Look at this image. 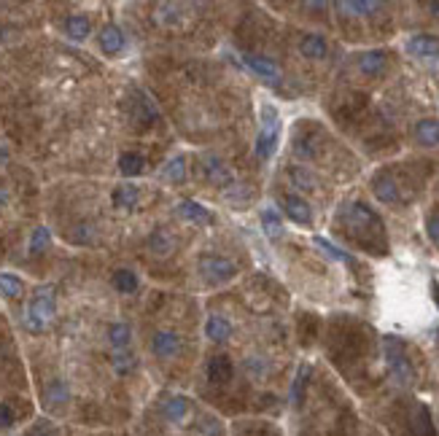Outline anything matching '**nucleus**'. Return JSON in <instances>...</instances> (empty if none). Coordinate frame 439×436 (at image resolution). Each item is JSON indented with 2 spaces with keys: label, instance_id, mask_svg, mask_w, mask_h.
I'll return each mask as SVG.
<instances>
[{
  "label": "nucleus",
  "instance_id": "1",
  "mask_svg": "<svg viewBox=\"0 0 439 436\" xmlns=\"http://www.w3.org/2000/svg\"><path fill=\"white\" fill-rule=\"evenodd\" d=\"M340 224V235L347 237L353 246H358L367 253L385 256L388 253V237H385V226L375 210L364 202H345L343 210L337 213Z\"/></svg>",
  "mask_w": 439,
  "mask_h": 436
},
{
  "label": "nucleus",
  "instance_id": "2",
  "mask_svg": "<svg viewBox=\"0 0 439 436\" xmlns=\"http://www.w3.org/2000/svg\"><path fill=\"white\" fill-rule=\"evenodd\" d=\"M57 315V305H54V291L49 285H41L30 299L28 310H25V326L28 331H43Z\"/></svg>",
  "mask_w": 439,
  "mask_h": 436
},
{
  "label": "nucleus",
  "instance_id": "3",
  "mask_svg": "<svg viewBox=\"0 0 439 436\" xmlns=\"http://www.w3.org/2000/svg\"><path fill=\"white\" fill-rule=\"evenodd\" d=\"M383 350H385V364H388V372L396 382H409L412 380V364L407 358V347L399 337L388 334L383 337Z\"/></svg>",
  "mask_w": 439,
  "mask_h": 436
},
{
  "label": "nucleus",
  "instance_id": "4",
  "mask_svg": "<svg viewBox=\"0 0 439 436\" xmlns=\"http://www.w3.org/2000/svg\"><path fill=\"white\" fill-rule=\"evenodd\" d=\"M261 116H264V122H261V132L256 138V156L259 159H270L275 154V146H278V111L264 105Z\"/></svg>",
  "mask_w": 439,
  "mask_h": 436
},
{
  "label": "nucleus",
  "instance_id": "5",
  "mask_svg": "<svg viewBox=\"0 0 439 436\" xmlns=\"http://www.w3.org/2000/svg\"><path fill=\"white\" fill-rule=\"evenodd\" d=\"M372 191L380 202L385 205H399L405 202V194H402V181L396 178L394 170H380L375 178H372Z\"/></svg>",
  "mask_w": 439,
  "mask_h": 436
},
{
  "label": "nucleus",
  "instance_id": "6",
  "mask_svg": "<svg viewBox=\"0 0 439 436\" xmlns=\"http://www.w3.org/2000/svg\"><path fill=\"white\" fill-rule=\"evenodd\" d=\"M200 272L202 278H208L211 283H224L232 281L237 275V264L224 259V256H202L200 259Z\"/></svg>",
  "mask_w": 439,
  "mask_h": 436
},
{
  "label": "nucleus",
  "instance_id": "7",
  "mask_svg": "<svg viewBox=\"0 0 439 436\" xmlns=\"http://www.w3.org/2000/svg\"><path fill=\"white\" fill-rule=\"evenodd\" d=\"M205 175H208V181L213 184V186H232L235 184V173H232V167L219 159V156H205Z\"/></svg>",
  "mask_w": 439,
  "mask_h": 436
},
{
  "label": "nucleus",
  "instance_id": "8",
  "mask_svg": "<svg viewBox=\"0 0 439 436\" xmlns=\"http://www.w3.org/2000/svg\"><path fill=\"white\" fill-rule=\"evenodd\" d=\"M281 205H283V213L291 218L294 224H310L313 221V213H310V205L299 197V194H283L281 197Z\"/></svg>",
  "mask_w": 439,
  "mask_h": 436
},
{
  "label": "nucleus",
  "instance_id": "9",
  "mask_svg": "<svg viewBox=\"0 0 439 436\" xmlns=\"http://www.w3.org/2000/svg\"><path fill=\"white\" fill-rule=\"evenodd\" d=\"M407 52L420 60H439V38L434 35H412L407 41Z\"/></svg>",
  "mask_w": 439,
  "mask_h": 436
},
{
  "label": "nucleus",
  "instance_id": "10",
  "mask_svg": "<svg viewBox=\"0 0 439 436\" xmlns=\"http://www.w3.org/2000/svg\"><path fill=\"white\" fill-rule=\"evenodd\" d=\"M151 350L157 358H173L181 350V337L175 331H157L151 340Z\"/></svg>",
  "mask_w": 439,
  "mask_h": 436
},
{
  "label": "nucleus",
  "instance_id": "11",
  "mask_svg": "<svg viewBox=\"0 0 439 436\" xmlns=\"http://www.w3.org/2000/svg\"><path fill=\"white\" fill-rule=\"evenodd\" d=\"M97 41H100V49L105 52V54H119L122 49H125V32L122 28H116V25H105L100 35H97Z\"/></svg>",
  "mask_w": 439,
  "mask_h": 436
},
{
  "label": "nucleus",
  "instance_id": "12",
  "mask_svg": "<svg viewBox=\"0 0 439 436\" xmlns=\"http://www.w3.org/2000/svg\"><path fill=\"white\" fill-rule=\"evenodd\" d=\"M232 374H235V367H232L229 356H213V358L208 361V380H211V382L224 385V382L232 380Z\"/></svg>",
  "mask_w": 439,
  "mask_h": 436
},
{
  "label": "nucleus",
  "instance_id": "13",
  "mask_svg": "<svg viewBox=\"0 0 439 436\" xmlns=\"http://www.w3.org/2000/svg\"><path fill=\"white\" fill-rule=\"evenodd\" d=\"M65 32L70 41H87L92 35V22L87 14H70L65 19Z\"/></svg>",
  "mask_w": 439,
  "mask_h": 436
},
{
  "label": "nucleus",
  "instance_id": "14",
  "mask_svg": "<svg viewBox=\"0 0 439 436\" xmlns=\"http://www.w3.org/2000/svg\"><path fill=\"white\" fill-rule=\"evenodd\" d=\"M246 65L251 67L253 73H259L261 78H267V81H281V67L272 63L270 57H259V54H248L246 57Z\"/></svg>",
  "mask_w": 439,
  "mask_h": 436
},
{
  "label": "nucleus",
  "instance_id": "15",
  "mask_svg": "<svg viewBox=\"0 0 439 436\" xmlns=\"http://www.w3.org/2000/svg\"><path fill=\"white\" fill-rule=\"evenodd\" d=\"M299 52H302V57H308V60H323L326 54H329V43L323 41V35H305L302 41H299Z\"/></svg>",
  "mask_w": 439,
  "mask_h": 436
},
{
  "label": "nucleus",
  "instance_id": "16",
  "mask_svg": "<svg viewBox=\"0 0 439 436\" xmlns=\"http://www.w3.org/2000/svg\"><path fill=\"white\" fill-rule=\"evenodd\" d=\"M385 65H388V54L385 52H364V54H358V70L364 73V76H380L383 70H385Z\"/></svg>",
  "mask_w": 439,
  "mask_h": 436
},
{
  "label": "nucleus",
  "instance_id": "17",
  "mask_svg": "<svg viewBox=\"0 0 439 436\" xmlns=\"http://www.w3.org/2000/svg\"><path fill=\"white\" fill-rule=\"evenodd\" d=\"M70 402V388L65 380H52L43 388V404L46 406H63Z\"/></svg>",
  "mask_w": 439,
  "mask_h": 436
},
{
  "label": "nucleus",
  "instance_id": "18",
  "mask_svg": "<svg viewBox=\"0 0 439 436\" xmlns=\"http://www.w3.org/2000/svg\"><path fill=\"white\" fill-rule=\"evenodd\" d=\"M111 199H114V208H119V210H129V208H135V205H138V199H140V188L132 186V184H122V186L114 188Z\"/></svg>",
  "mask_w": 439,
  "mask_h": 436
},
{
  "label": "nucleus",
  "instance_id": "19",
  "mask_svg": "<svg viewBox=\"0 0 439 436\" xmlns=\"http://www.w3.org/2000/svg\"><path fill=\"white\" fill-rule=\"evenodd\" d=\"M205 334L213 342H226L232 337V323L226 318H221V315H211L208 323H205Z\"/></svg>",
  "mask_w": 439,
  "mask_h": 436
},
{
  "label": "nucleus",
  "instance_id": "20",
  "mask_svg": "<svg viewBox=\"0 0 439 436\" xmlns=\"http://www.w3.org/2000/svg\"><path fill=\"white\" fill-rule=\"evenodd\" d=\"M178 216L186 218V221H194V224H211L213 216L208 213V208H202L200 202H194V199H184L181 205H178Z\"/></svg>",
  "mask_w": 439,
  "mask_h": 436
},
{
  "label": "nucleus",
  "instance_id": "21",
  "mask_svg": "<svg viewBox=\"0 0 439 436\" xmlns=\"http://www.w3.org/2000/svg\"><path fill=\"white\" fill-rule=\"evenodd\" d=\"M415 140L423 146H437L439 143V122L437 119H420L415 124Z\"/></svg>",
  "mask_w": 439,
  "mask_h": 436
},
{
  "label": "nucleus",
  "instance_id": "22",
  "mask_svg": "<svg viewBox=\"0 0 439 436\" xmlns=\"http://www.w3.org/2000/svg\"><path fill=\"white\" fill-rule=\"evenodd\" d=\"M143 167H146V159L138 154V151H125V154L119 156V173L127 175V178L140 175V173H143Z\"/></svg>",
  "mask_w": 439,
  "mask_h": 436
},
{
  "label": "nucleus",
  "instance_id": "23",
  "mask_svg": "<svg viewBox=\"0 0 439 436\" xmlns=\"http://www.w3.org/2000/svg\"><path fill=\"white\" fill-rule=\"evenodd\" d=\"M294 154L299 156V159H315V154H318V146H315V129L302 132V135L294 138Z\"/></svg>",
  "mask_w": 439,
  "mask_h": 436
},
{
  "label": "nucleus",
  "instance_id": "24",
  "mask_svg": "<svg viewBox=\"0 0 439 436\" xmlns=\"http://www.w3.org/2000/svg\"><path fill=\"white\" fill-rule=\"evenodd\" d=\"M132 340V329L129 323H111L108 326V342L114 345V350H127V345Z\"/></svg>",
  "mask_w": 439,
  "mask_h": 436
},
{
  "label": "nucleus",
  "instance_id": "25",
  "mask_svg": "<svg viewBox=\"0 0 439 436\" xmlns=\"http://www.w3.org/2000/svg\"><path fill=\"white\" fill-rule=\"evenodd\" d=\"M22 294H25V283L19 281L17 275H11V272H0V296L19 299Z\"/></svg>",
  "mask_w": 439,
  "mask_h": 436
},
{
  "label": "nucleus",
  "instance_id": "26",
  "mask_svg": "<svg viewBox=\"0 0 439 436\" xmlns=\"http://www.w3.org/2000/svg\"><path fill=\"white\" fill-rule=\"evenodd\" d=\"M189 412V399L186 396H173V399H167L164 402V417L167 420H173V423H178V420H184Z\"/></svg>",
  "mask_w": 439,
  "mask_h": 436
},
{
  "label": "nucleus",
  "instance_id": "27",
  "mask_svg": "<svg viewBox=\"0 0 439 436\" xmlns=\"http://www.w3.org/2000/svg\"><path fill=\"white\" fill-rule=\"evenodd\" d=\"M173 246H175V243H173V237H170L164 229H154L151 237H149V248L154 250L157 256H170V253H173Z\"/></svg>",
  "mask_w": 439,
  "mask_h": 436
},
{
  "label": "nucleus",
  "instance_id": "28",
  "mask_svg": "<svg viewBox=\"0 0 439 436\" xmlns=\"http://www.w3.org/2000/svg\"><path fill=\"white\" fill-rule=\"evenodd\" d=\"M337 8H340V11H347L350 17H367V14H372V11H380L383 6H380V3H372V0H370V3H364V0H358V3H356V0H343V3H337Z\"/></svg>",
  "mask_w": 439,
  "mask_h": 436
},
{
  "label": "nucleus",
  "instance_id": "29",
  "mask_svg": "<svg viewBox=\"0 0 439 436\" xmlns=\"http://www.w3.org/2000/svg\"><path fill=\"white\" fill-rule=\"evenodd\" d=\"M111 283H114V288H116L119 294H135V291H138V275L129 272V270H116Z\"/></svg>",
  "mask_w": 439,
  "mask_h": 436
},
{
  "label": "nucleus",
  "instance_id": "30",
  "mask_svg": "<svg viewBox=\"0 0 439 436\" xmlns=\"http://www.w3.org/2000/svg\"><path fill=\"white\" fill-rule=\"evenodd\" d=\"M261 226H264L267 237H281L283 235V221L275 208H264L261 210Z\"/></svg>",
  "mask_w": 439,
  "mask_h": 436
},
{
  "label": "nucleus",
  "instance_id": "31",
  "mask_svg": "<svg viewBox=\"0 0 439 436\" xmlns=\"http://www.w3.org/2000/svg\"><path fill=\"white\" fill-rule=\"evenodd\" d=\"M308 382H310V367H299L297 380H294V385H291V402H294V404H302V402H305Z\"/></svg>",
  "mask_w": 439,
  "mask_h": 436
},
{
  "label": "nucleus",
  "instance_id": "32",
  "mask_svg": "<svg viewBox=\"0 0 439 436\" xmlns=\"http://www.w3.org/2000/svg\"><path fill=\"white\" fill-rule=\"evenodd\" d=\"M313 243L321 250H323L329 259H334V261H343V264H353V256H350V253H345V250H340L337 246H332L329 240H323V237H313Z\"/></svg>",
  "mask_w": 439,
  "mask_h": 436
},
{
  "label": "nucleus",
  "instance_id": "33",
  "mask_svg": "<svg viewBox=\"0 0 439 436\" xmlns=\"http://www.w3.org/2000/svg\"><path fill=\"white\" fill-rule=\"evenodd\" d=\"M288 178H291L294 186L302 188V191H313L315 188V178L305 167H291V170H288Z\"/></svg>",
  "mask_w": 439,
  "mask_h": 436
},
{
  "label": "nucleus",
  "instance_id": "34",
  "mask_svg": "<svg viewBox=\"0 0 439 436\" xmlns=\"http://www.w3.org/2000/svg\"><path fill=\"white\" fill-rule=\"evenodd\" d=\"M162 175H164L167 181H184V178H186V162H184L181 156L170 159V162L162 167Z\"/></svg>",
  "mask_w": 439,
  "mask_h": 436
},
{
  "label": "nucleus",
  "instance_id": "35",
  "mask_svg": "<svg viewBox=\"0 0 439 436\" xmlns=\"http://www.w3.org/2000/svg\"><path fill=\"white\" fill-rule=\"evenodd\" d=\"M49 246H52V232H49L46 226L32 229V235H30V250L32 253H43V250H49Z\"/></svg>",
  "mask_w": 439,
  "mask_h": 436
},
{
  "label": "nucleus",
  "instance_id": "36",
  "mask_svg": "<svg viewBox=\"0 0 439 436\" xmlns=\"http://www.w3.org/2000/svg\"><path fill=\"white\" fill-rule=\"evenodd\" d=\"M111 367H114V372L116 374H127L135 369V356L132 353H127V350H116L114 353V358H111Z\"/></svg>",
  "mask_w": 439,
  "mask_h": 436
},
{
  "label": "nucleus",
  "instance_id": "37",
  "mask_svg": "<svg viewBox=\"0 0 439 436\" xmlns=\"http://www.w3.org/2000/svg\"><path fill=\"white\" fill-rule=\"evenodd\" d=\"M92 237H94V226H89V224H78L76 229H73V235H70V240L73 243H92Z\"/></svg>",
  "mask_w": 439,
  "mask_h": 436
},
{
  "label": "nucleus",
  "instance_id": "38",
  "mask_svg": "<svg viewBox=\"0 0 439 436\" xmlns=\"http://www.w3.org/2000/svg\"><path fill=\"white\" fill-rule=\"evenodd\" d=\"M14 409L8 404H0V431H8L11 426H14Z\"/></svg>",
  "mask_w": 439,
  "mask_h": 436
},
{
  "label": "nucleus",
  "instance_id": "39",
  "mask_svg": "<svg viewBox=\"0 0 439 436\" xmlns=\"http://www.w3.org/2000/svg\"><path fill=\"white\" fill-rule=\"evenodd\" d=\"M426 232H429L431 243H434V246H439V213H434V216L426 221Z\"/></svg>",
  "mask_w": 439,
  "mask_h": 436
},
{
  "label": "nucleus",
  "instance_id": "40",
  "mask_svg": "<svg viewBox=\"0 0 439 436\" xmlns=\"http://www.w3.org/2000/svg\"><path fill=\"white\" fill-rule=\"evenodd\" d=\"M25 436H54V434H52V428H49L46 423H38V426H32Z\"/></svg>",
  "mask_w": 439,
  "mask_h": 436
},
{
  "label": "nucleus",
  "instance_id": "41",
  "mask_svg": "<svg viewBox=\"0 0 439 436\" xmlns=\"http://www.w3.org/2000/svg\"><path fill=\"white\" fill-rule=\"evenodd\" d=\"M246 369H248V372H253V374H261V372H264V364H261L259 358H248V361H246Z\"/></svg>",
  "mask_w": 439,
  "mask_h": 436
},
{
  "label": "nucleus",
  "instance_id": "42",
  "mask_svg": "<svg viewBox=\"0 0 439 436\" xmlns=\"http://www.w3.org/2000/svg\"><path fill=\"white\" fill-rule=\"evenodd\" d=\"M426 8H429V11H431V14H434V17L439 19V0H431V3H426Z\"/></svg>",
  "mask_w": 439,
  "mask_h": 436
},
{
  "label": "nucleus",
  "instance_id": "43",
  "mask_svg": "<svg viewBox=\"0 0 439 436\" xmlns=\"http://www.w3.org/2000/svg\"><path fill=\"white\" fill-rule=\"evenodd\" d=\"M6 162H8V149L0 143V164H6Z\"/></svg>",
  "mask_w": 439,
  "mask_h": 436
},
{
  "label": "nucleus",
  "instance_id": "44",
  "mask_svg": "<svg viewBox=\"0 0 439 436\" xmlns=\"http://www.w3.org/2000/svg\"><path fill=\"white\" fill-rule=\"evenodd\" d=\"M6 199H8V197H6V191H0V205H3Z\"/></svg>",
  "mask_w": 439,
  "mask_h": 436
}]
</instances>
